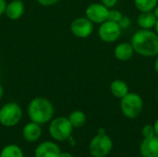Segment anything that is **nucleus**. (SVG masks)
Returning <instances> with one entry per match:
<instances>
[{"label":"nucleus","instance_id":"obj_18","mask_svg":"<svg viewBox=\"0 0 158 157\" xmlns=\"http://www.w3.org/2000/svg\"><path fill=\"white\" fill-rule=\"evenodd\" d=\"M0 157H24V155L22 149L19 145L7 144L2 149Z\"/></svg>","mask_w":158,"mask_h":157},{"label":"nucleus","instance_id":"obj_27","mask_svg":"<svg viewBox=\"0 0 158 157\" xmlns=\"http://www.w3.org/2000/svg\"><path fill=\"white\" fill-rule=\"evenodd\" d=\"M154 68H155V71L158 74V55L156 56V60L154 63Z\"/></svg>","mask_w":158,"mask_h":157},{"label":"nucleus","instance_id":"obj_6","mask_svg":"<svg viewBox=\"0 0 158 157\" xmlns=\"http://www.w3.org/2000/svg\"><path fill=\"white\" fill-rule=\"evenodd\" d=\"M22 118L21 107L14 102L7 103L0 108V124L11 128L19 123Z\"/></svg>","mask_w":158,"mask_h":157},{"label":"nucleus","instance_id":"obj_23","mask_svg":"<svg viewBox=\"0 0 158 157\" xmlns=\"http://www.w3.org/2000/svg\"><path fill=\"white\" fill-rule=\"evenodd\" d=\"M101 4H103L108 9H111L117 6L118 0H101Z\"/></svg>","mask_w":158,"mask_h":157},{"label":"nucleus","instance_id":"obj_25","mask_svg":"<svg viewBox=\"0 0 158 157\" xmlns=\"http://www.w3.org/2000/svg\"><path fill=\"white\" fill-rule=\"evenodd\" d=\"M6 7V0H0V16H2L3 14H5Z\"/></svg>","mask_w":158,"mask_h":157},{"label":"nucleus","instance_id":"obj_1","mask_svg":"<svg viewBox=\"0 0 158 157\" xmlns=\"http://www.w3.org/2000/svg\"><path fill=\"white\" fill-rule=\"evenodd\" d=\"M131 43L135 53L144 57H154L158 55V35L155 31L140 29L131 37Z\"/></svg>","mask_w":158,"mask_h":157},{"label":"nucleus","instance_id":"obj_33","mask_svg":"<svg viewBox=\"0 0 158 157\" xmlns=\"http://www.w3.org/2000/svg\"><path fill=\"white\" fill-rule=\"evenodd\" d=\"M21 1H22V0H21Z\"/></svg>","mask_w":158,"mask_h":157},{"label":"nucleus","instance_id":"obj_3","mask_svg":"<svg viewBox=\"0 0 158 157\" xmlns=\"http://www.w3.org/2000/svg\"><path fill=\"white\" fill-rule=\"evenodd\" d=\"M120 109L128 118H136L143 109V100L136 93H129L120 99Z\"/></svg>","mask_w":158,"mask_h":157},{"label":"nucleus","instance_id":"obj_10","mask_svg":"<svg viewBox=\"0 0 158 157\" xmlns=\"http://www.w3.org/2000/svg\"><path fill=\"white\" fill-rule=\"evenodd\" d=\"M61 153L60 147L50 141L41 143L34 151L35 157H59Z\"/></svg>","mask_w":158,"mask_h":157},{"label":"nucleus","instance_id":"obj_19","mask_svg":"<svg viewBox=\"0 0 158 157\" xmlns=\"http://www.w3.org/2000/svg\"><path fill=\"white\" fill-rule=\"evenodd\" d=\"M135 7L140 12L153 11L154 8L157 6V0H133Z\"/></svg>","mask_w":158,"mask_h":157},{"label":"nucleus","instance_id":"obj_28","mask_svg":"<svg viewBox=\"0 0 158 157\" xmlns=\"http://www.w3.org/2000/svg\"><path fill=\"white\" fill-rule=\"evenodd\" d=\"M154 130H155V133L156 135L158 136V119H156V121L154 124Z\"/></svg>","mask_w":158,"mask_h":157},{"label":"nucleus","instance_id":"obj_21","mask_svg":"<svg viewBox=\"0 0 158 157\" xmlns=\"http://www.w3.org/2000/svg\"><path fill=\"white\" fill-rule=\"evenodd\" d=\"M142 134L144 138H149V137H152V136H155L156 133H155V130H154V125H145L143 130H142Z\"/></svg>","mask_w":158,"mask_h":157},{"label":"nucleus","instance_id":"obj_34","mask_svg":"<svg viewBox=\"0 0 158 157\" xmlns=\"http://www.w3.org/2000/svg\"><path fill=\"white\" fill-rule=\"evenodd\" d=\"M157 1H158V0H157Z\"/></svg>","mask_w":158,"mask_h":157},{"label":"nucleus","instance_id":"obj_2","mask_svg":"<svg viewBox=\"0 0 158 157\" xmlns=\"http://www.w3.org/2000/svg\"><path fill=\"white\" fill-rule=\"evenodd\" d=\"M28 116L31 121L39 125L48 123L54 116V106L52 103L44 97L32 99L28 105Z\"/></svg>","mask_w":158,"mask_h":157},{"label":"nucleus","instance_id":"obj_29","mask_svg":"<svg viewBox=\"0 0 158 157\" xmlns=\"http://www.w3.org/2000/svg\"><path fill=\"white\" fill-rule=\"evenodd\" d=\"M153 13H154V15L156 16V18L158 19V5L154 8V10H153Z\"/></svg>","mask_w":158,"mask_h":157},{"label":"nucleus","instance_id":"obj_26","mask_svg":"<svg viewBox=\"0 0 158 157\" xmlns=\"http://www.w3.org/2000/svg\"><path fill=\"white\" fill-rule=\"evenodd\" d=\"M59 157H74L70 153H68V152H61L60 155H59Z\"/></svg>","mask_w":158,"mask_h":157},{"label":"nucleus","instance_id":"obj_5","mask_svg":"<svg viewBox=\"0 0 158 157\" xmlns=\"http://www.w3.org/2000/svg\"><path fill=\"white\" fill-rule=\"evenodd\" d=\"M48 131L50 136L55 141L65 142L70 138L73 131V127L68 118L59 117L50 121Z\"/></svg>","mask_w":158,"mask_h":157},{"label":"nucleus","instance_id":"obj_20","mask_svg":"<svg viewBox=\"0 0 158 157\" xmlns=\"http://www.w3.org/2000/svg\"><path fill=\"white\" fill-rule=\"evenodd\" d=\"M123 17V14L119 11V10H117V9H109V13H108V20L110 21H113V22H117L118 23L119 20L121 19V18Z\"/></svg>","mask_w":158,"mask_h":157},{"label":"nucleus","instance_id":"obj_9","mask_svg":"<svg viewBox=\"0 0 158 157\" xmlns=\"http://www.w3.org/2000/svg\"><path fill=\"white\" fill-rule=\"evenodd\" d=\"M70 31L78 38H87L94 31V23L86 17H80L71 22Z\"/></svg>","mask_w":158,"mask_h":157},{"label":"nucleus","instance_id":"obj_7","mask_svg":"<svg viewBox=\"0 0 158 157\" xmlns=\"http://www.w3.org/2000/svg\"><path fill=\"white\" fill-rule=\"evenodd\" d=\"M122 30L118 23L110 20H106L101 23L98 29L99 38L105 43H114L119 39L121 36Z\"/></svg>","mask_w":158,"mask_h":157},{"label":"nucleus","instance_id":"obj_22","mask_svg":"<svg viewBox=\"0 0 158 157\" xmlns=\"http://www.w3.org/2000/svg\"><path fill=\"white\" fill-rule=\"evenodd\" d=\"M118 25L121 28V30H126V29H128L131 25V19L129 17H127V16H123L121 18V19L119 20Z\"/></svg>","mask_w":158,"mask_h":157},{"label":"nucleus","instance_id":"obj_24","mask_svg":"<svg viewBox=\"0 0 158 157\" xmlns=\"http://www.w3.org/2000/svg\"><path fill=\"white\" fill-rule=\"evenodd\" d=\"M39 4H41L42 6H53L56 3H58L60 0H37Z\"/></svg>","mask_w":158,"mask_h":157},{"label":"nucleus","instance_id":"obj_4","mask_svg":"<svg viewBox=\"0 0 158 157\" xmlns=\"http://www.w3.org/2000/svg\"><path fill=\"white\" fill-rule=\"evenodd\" d=\"M113 148V141L106 134L103 129H100L98 134L94 136L89 145V151L94 157L107 156Z\"/></svg>","mask_w":158,"mask_h":157},{"label":"nucleus","instance_id":"obj_31","mask_svg":"<svg viewBox=\"0 0 158 157\" xmlns=\"http://www.w3.org/2000/svg\"><path fill=\"white\" fill-rule=\"evenodd\" d=\"M155 31L157 33L158 35V19L157 21H156V26H155Z\"/></svg>","mask_w":158,"mask_h":157},{"label":"nucleus","instance_id":"obj_16","mask_svg":"<svg viewBox=\"0 0 158 157\" xmlns=\"http://www.w3.org/2000/svg\"><path fill=\"white\" fill-rule=\"evenodd\" d=\"M110 92L112 95L118 99L123 98L127 93H130L128 84L122 80H115L110 84Z\"/></svg>","mask_w":158,"mask_h":157},{"label":"nucleus","instance_id":"obj_8","mask_svg":"<svg viewBox=\"0 0 158 157\" xmlns=\"http://www.w3.org/2000/svg\"><path fill=\"white\" fill-rule=\"evenodd\" d=\"M109 9L101 3L90 4L85 9V17L94 24H101L107 20Z\"/></svg>","mask_w":158,"mask_h":157},{"label":"nucleus","instance_id":"obj_14","mask_svg":"<svg viewBox=\"0 0 158 157\" xmlns=\"http://www.w3.org/2000/svg\"><path fill=\"white\" fill-rule=\"evenodd\" d=\"M25 6L21 0H12L10 3L6 4L5 14L8 19L12 20H17L23 16Z\"/></svg>","mask_w":158,"mask_h":157},{"label":"nucleus","instance_id":"obj_32","mask_svg":"<svg viewBox=\"0 0 158 157\" xmlns=\"http://www.w3.org/2000/svg\"><path fill=\"white\" fill-rule=\"evenodd\" d=\"M157 95H158V92H157Z\"/></svg>","mask_w":158,"mask_h":157},{"label":"nucleus","instance_id":"obj_13","mask_svg":"<svg viewBox=\"0 0 158 157\" xmlns=\"http://www.w3.org/2000/svg\"><path fill=\"white\" fill-rule=\"evenodd\" d=\"M22 136L24 140L28 143L37 142L42 136L41 125L32 121L27 123L22 130Z\"/></svg>","mask_w":158,"mask_h":157},{"label":"nucleus","instance_id":"obj_11","mask_svg":"<svg viewBox=\"0 0 158 157\" xmlns=\"http://www.w3.org/2000/svg\"><path fill=\"white\" fill-rule=\"evenodd\" d=\"M143 157H158V136L144 138L140 146Z\"/></svg>","mask_w":158,"mask_h":157},{"label":"nucleus","instance_id":"obj_12","mask_svg":"<svg viewBox=\"0 0 158 157\" xmlns=\"http://www.w3.org/2000/svg\"><path fill=\"white\" fill-rule=\"evenodd\" d=\"M135 54V51L133 49V46L131 43L128 42H122L116 45L114 49V56L115 57L122 62L129 61L133 55Z\"/></svg>","mask_w":158,"mask_h":157},{"label":"nucleus","instance_id":"obj_17","mask_svg":"<svg viewBox=\"0 0 158 157\" xmlns=\"http://www.w3.org/2000/svg\"><path fill=\"white\" fill-rule=\"evenodd\" d=\"M68 118H69L70 124L72 125L73 129L74 128H76V129L81 128L86 122V115L81 110H75V111L71 112Z\"/></svg>","mask_w":158,"mask_h":157},{"label":"nucleus","instance_id":"obj_15","mask_svg":"<svg viewBox=\"0 0 158 157\" xmlns=\"http://www.w3.org/2000/svg\"><path fill=\"white\" fill-rule=\"evenodd\" d=\"M157 19L154 15L153 11L141 12L137 18V23L140 29L144 30H152L155 28Z\"/></svg>","mask_w":158,"mask_h":157},{"label":"nucleus","instance_id":"obj_30","mask_svg":"<svg viewBox=\"0 0 158 157\" xmlns=\"http://www.w3.org/2000/svg\"><path fill=\"white\" fill-rule=\"evenodd\" d=\"M3 95H4V89H3V87H2V85L0 84V100L2 99V97H3Z\"/></svg>","mask_w":158,"mask_h":157}]
</instances>
